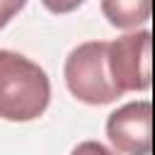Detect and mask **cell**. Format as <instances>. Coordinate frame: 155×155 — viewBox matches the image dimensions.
<instances>
[{
	"instance_id": "obj_3",
	"label": "cell",
	"mask_w": 155,
	"mask_h": 155,
	"mask_svg": "<svg viewBox=\"0 0 155 155\" xmlns=\"http://www.w3.org/2000/svg\"><path fill=\"white\" fill-rule=\"evenodd\" d=\"M109 65L116 87L124 92L148 90L153 82L150 70V31H131L109 41Z\"/></svg>"
},
{
	"instance_id": "obj_6",
	"label": "cell",
	"mask_w": 155,
	"mask_h": 155,
	"mask_svg": "<svg viewBox=\"0 0 155 155\" xmlns=\"http://www.w3.org/2000/svg\"><path fill=\"white\" fill-rule=\"evenodd\" d=\"M82 2L85 0H41V5L53 15H68V12L78 10Z\"/></svg>"
},
{
	"instance_id": "obj_7",
	"label": "cell",
	"mask_w": 155,
	"mask_h": 155,
	"mask_svg": "<svg viewBox=\"0 0 155 155\" xmlns=\"http://www.w3.org/2000/svg\"><path fill=\"white\" fill-rule=\"evenodd\" d=\"M70 155H114V153L97 140H82L70 150Z\"/></svg>"
},
{
	"instance_id": "obj_5",
	"label": "cell",
	"mask_w": 155,
	"mask_h": 155,
	"mask_svg": "<svg viewBox=\"0 0 155 155\" xmlns=\"http://www.w3.org/2000/svg\"><path fill=\"white\" fill-rule=\"evenodd\" d=\"M153 0H102L104 19L116 29H136L150 19Z\"/></svg>"
},
{
	"instance_id": "obj_1",
	"label": "cell",
	"mask_w": 155,
	"mask_h": 155,
	"mask_svg": "<svg viewBox=\"0 0 155 155\" xmlns=\"http://www.w3.org/2000/svg\"><path fill=\"white\" fill-rule=\"evenodd\" d=\"M51 102L46 70L22 53L0 48V119L34 121Z\"/></svg>"
},
{
	"instance_id": "obj_4",
	"label": "cell",
	"mask_w": 155,
	"mask_h": 155,
	"mask_svg": "<svg viewBox=\"0 0 155 155\" xmlns=\"http://www.w3.org/2000/svg\"><path fill=\"white\" fill-rule=\"evenodd\" d=\"M109 143L124 155H150L153 148V104L148 99L128 102L107 119Z\"/></svg>"
},
{
	"instance_id": "obj_8",
	"label": "cell",
	"mask_w": 155,
	"mask_h": 155,
	"mask_svg": "<svg viewBox=\"0 0 155 155\" xmlns=\"http://www.w3.org/2000/svg\"><path fill=\"white\" fill-rule=\"evenodd\" d=\"M27 5V0H0V29L7 27V22Z\"/></svg>"
},
{
	"instance_id": "obj_2",
	"label": "cell",
	"mask_w": 155,
	"mask_h": 155,
	"mask_svg": "<svg viewBox=\"0 0 155 155\" xmlns=\"http://www.w3.org/2000/svg\"><path fill=\"white\" fill-rule=\"evenodd\" d=\"M70 94L85 104H109L121 97L109 65V41H85L75 46L63 65Z\"/></svg>"
}]
</instances>
